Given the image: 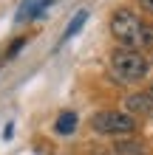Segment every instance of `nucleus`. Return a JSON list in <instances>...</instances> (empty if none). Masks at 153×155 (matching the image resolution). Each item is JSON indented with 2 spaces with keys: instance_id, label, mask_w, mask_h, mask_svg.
Wrapping results in <instances>:
<instances>
[{
  "instance_id": "1",
  "label": "nucleus",
  "mask_w": 153,
  "mask_h": 155,
  "mask_svg": "<svg viewBox=\"0 0 153 155\" xmlns=\"http://www.w3.org/2000/svg\"><path fill=\"white\" fill-rule=\"evenodd\" d=\"M111 34L119 40L125 48H150L153 51V25L142 23L139 14H133L130 8H116L111 14Z\"/></svg>"
},
{
  "instance_id": "2",
  "label": "nucleus",
  "mask_w": 153,
  "mask_h": 155,
  "mask_svg": "<svg viewBox=\"0 0 153 155\" xmlns=\"http://www.w3.org/2000/svg\"><path fill=\"white\" fill-rule=\"evenodd\" d=\"M111 68L119 82H142L150 71V62L133 48H116L111 54Z\"/></svg>"
},
{
  "instance_id": "3",
  "label": "nucleus",
  "mask_w": 153,
  "mask_h": 155,
  "mask_svg": "<svg viewBox=\"0 0 153 155\" xmlns=\"http://www.w3.org/2000/svg\"><path fill=\"white\" fill-rule=\"evenodd\" d=\"M91 127L105 135H128L136 130V118L128 113H119V110H102L91 118Z\"/></svg>"
},
{
  "instance_id": "4",
  "label": "nucleus",
  "mask_w": 153,
  "mask_h": 155,
  "mask_svg": "<svg viewBox=\"0 0 153 155\" xmlns=\"http://www.w3.org/2000/svg\"><path fill=\"white\" fill-rule=\"evenodd\" d=\"M51 3H54V0H23L20 12H17V23H26V20H34V17H40Z\"/></svg>"
},
{
  "instance_id": "5",
  "label": "nucleus",
  "mask_w": 153,
  "mask_h": 155,
  "mask_svg": "<svg viewBox=\"0 0 153 155\" xmlns=\"http://www.w3.org/2000/svg\"><path fill=\"white\" fill-rule=\"evenodd\" d=\"M125 107H128V116H148L153 113V102L148 99V93H130L125 99Z\"/></svg>"
},
{
  "instance_id": "6",
  "label": "nucleus",
  "mask_w": 153,
  "mask_h": 155,
  "mask_svg": "<svg viewBox=\"0 0 153 155\" xmlns=\"http://www.w3.org/2000/svg\"><path fill=\"white\" fill-rule=\"evenodd\" d=\"M88 23V8H79V12L74 14V20L68 23V28H65V34H62V42L65 40H71V37H77L79 31H82V25Z\"/></svg>"
},
{
  "instance_id": "7",
  "label": "nucleus",
  "mask_w": 153,
  "mask_h": 155,
  "mask_svg": "<svg viewBox=\"0 0 153 155\" xmlns=\"http://www.w3.org/2000/svg\"><path fill=\"white\" fill-rule=\"evenodd\" d=\"M74 127H77V113L74 110H65V113H60L54 130H57L60 135H71V133H74Z\"/></svg>"
},
{
  "instance_id": "8",
  "label": "nucleus",
  "mask_w": 153,
  "mask_h": 155,
  "mask_svg": "<svg viewBox=\"0 0 153 155\" xmlns=\"http://www.w3.org/2000/svg\"><path fill=\"white\" fill-rule=\"evenodd\" d=\"M116 155H148V150L139 141H116Z\"/></svg>"
},
{
  "instance_id": "9",
  "label": "nucleus",
  "mask_w": 153,
  "mask_h": 155,
  "mask_svg": "<svg viewBox=\"0 0 153 155\" xmlns=\"http://www.w3.org/2000/svg\"><path fill=\"white\" fill-rule=\"evenodd\" d=\"M23 45H26V40H23V37H20V40H14V42H12V48H9V57H14V54L20 51Z\"/></svg>"
},
{
  "instance_id": "10",
  "label": "nucleus",
  "mask_w": 153,
  "mask_h": 155,
  "mask_svg": "<svg viewBox=\"0 0 153 155\" xmlns=\"http://www.w3.org/2000/svg\"><path fill=\"white\" fill-rule=\"evenodd\" d=\"M12 135H14V121H9V124H6V130H3V138L9 141Z\"/></svg>"
},
{
  "instance_id": "11",
  "label": "nucleus",
  "mask_w": 153,
  "mask_h": 155,
  "mask_svg": "<svg viewBox=\"0 0 153 155\" xmlns=\"http://www.w3.org/2000/svg\"><path fill=\"white\" fill-rule=\"evenodd\" d=\"M139 6H142V8H145V12H148V14H153V0H139Z\"/></svg>"
},
{
  "instance_id": "12",
  "label": "nucleus",
  "mask_w": 153,
  "mask_h": 155,
  "mask_svg": "<svg viewBox=\"0 0 153 155\" xmlns=\"http://www.w3.org/2000/svg\"><path fill=\"white\" fill-rule=\"evenodd\" d=\"M145 93H148V99H150V102H153V85H150V87L145 90Z\"/></svg>"
}]
</instances>
